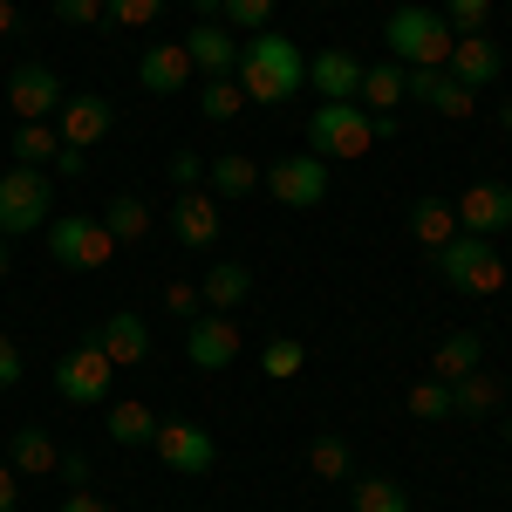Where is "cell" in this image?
Returning a JSON list of instances; mask_svg holds the SVG:
<instances>
[{
  "instance_id": "1",
  "label": "cell",
  "mask_w": 512,
  "mask_h": 512,
  "mask_svg": "<svg viewBox=\"0 0 512 512\" xmlns=\"http://www.w3.org/2000/svg\"><path fill=\"white\" fill-rule=\"evenodd\" d=\"M233 82L246 89V103H267V110H280L287 96H301V82H308V55L294 48L287 35H274V28H260L253 41H239V69Z\"/></svg>"
},
{
  "instance_id": "2",
  "label": "cell",
  "mask_w": 512,
  "mask_h": 512,
  "mask_svg": "<svg viewBox=\"0 0 512 512\" xmlns=\"http://www.w3.org/2000/svg\"><path fill=\"white\" fill-rule=\"evenodd\" d=\"M383 137H396V117H376L362 103H321L315 117H308L315 158H369Z\"/></svg>"
},
{
  "instance_id": "3",
  "label": "cell",
  "mask_w": 512,
  "mask_h": 512,
  "mask_svg": "<svg viewBox=\"0 0 512 512\" xmlns=\"http://www.w3.org/2000/svg\"><path fill=\"white\" fill-rule=\"evenodd\" d=\"M451 21L437 14V7H396L390 28H383V48H390V62L403 69H444L451 62Z\"/></svg>"
},
{
  "instance_id": "4",
  "label": "cell",
  "mask_w": 512,
  "mask_h": 512,
  "mask_svg": "<svg viewBox=\"0 0 512 512\" xmlns=\"http://www.w3.org/2000/svg\"><path fill=\"white\" fill-rule=\"evenodd\" d=\"M48 212H55V178L48 171H28V164H7L0 171V239L41 233Z\"/></svg>"
},
{
  "instance_id": "5",
  "label": "cell",
  "mask_w": 512,
  "mask_h": 512,
  "mask_svg": "<svg viewBox=\"0 0 512 512\" xmlns=\"http://www.w3.org/2000/svg\"><path fill=\"white\" fill-rule=\"evenodd\" d=\"M431 260H437V274L451 280L458 294H499V287H506V260L492 253V239H478V233L444 239Z\"/></svg>"
},
{
  "instance_id": "6",
  "label": "cell",
  "mask_w": 512,
  "mask_h": 512,
  "mask_svg": "<svg viewBox=\"0 0 512 512\" xmlns=\"http://www.w3.org/2000/svg\"><path fill=\"white\" fill-rule=\"evenodd\" d=\"M48 253L69 267V274H96L110 253H117V239L103 219H89V212H62L55 226H48Z\"/></svg>"
},
{
  "instance_id": "7",
  "label": "cell",
  "mask_w": 512,
  "mask_h": 512,
  "mask_svg": "<svg viewBox=\"0 0 512 512\" xmlns=\"http://www.w3.org/2000/svg\"><path fill=\"white\" fill-rule=\"evenodd\" d=\"M151 451L164 458V472H178V478H205L212 465H219L212 431H205V424H185V417H164L158 437H151Z\"/></svg>"
},
{
  "instance_id": "8",
  "label": "cell",
  "mask_w": 512,
  "mask_h": 512,
  "mask_svg": "<svg viewBox=\"0 0 512 512\" xmlns=\"http://www.w3.org/2000/svg\"><path fill=\"white\" fill-rule=\"evenodd\" d=\"M260 185L274 192V205H294V212H308V205H321V198H328V158H315V151L274 158V171H267Z\"/></svg>"
},
{
  "instance_id": "9",
  "label": "cell",
  "mask_w": 512,
  "mask_h": 512,
  "mask_svg": "<svg viewBox=\"0 0 512 512\" xmlns=\"http://www.w3.org/2000/svg\"><path fill=\"white\" fill-rule=\"evenodd\" d=\"M7 103H14L21 123H55V110L69 103V89H62V76H55L48 62H21V69L7 76Z\"/></svg>"
},
{
  "instance_id": "10",
  "label": "cell",
  "mask_w": 512,
  "mask_h": 512,
  "mask_svg": "<svg viewBox=\"0 0 512 512\" xmlns=\"http://www.w3.org/2000/svg\"><path fill=\"white\" fill-rule=\"evenodd\" d=\"M110 376H117V362L96 349V342H82V349H69L62 362H55V390L69 396V403H82V410L110 396Z\"/></svg>"
},
{
  "instance_id": "11",
  "label": "cell",
  "mask_w": 512,
  "mask_h": 512,
  "mask_svg": "<svg viewBox=\"0 0 512 512\" xmlns=\"http://www.w3.org/2000/svg\"><path fill=\"white\" fill-rule=\"evenodd\" d=\"M110 123H117L110 96H69V103L55 110V137H62L69 151H89V144H103V137H110Z\"/></svg>"
},
{
  "instance_id": "12",
  "label": "cell",
  "mask_w": 512,
  "mask_h": 512,
  "mask_svg": "<svg viewBox=\"0 0 512 512\" xmlns=\"http://www.w3.org/2000/svg\"><path fill=\"white\" fill-rule=\"evenodd\" d=\"M185 355H192V369H233L239 362L233 315H192V328H185Z\"/></svg>"
},
{
  "instance_id": "13",
  "label": "cell",
  "mask_w": 512,
  "mask_h": 512,
  "mask_svg": "<svg viewBox=\"0 0 512 512\" xmlns=\"http://www.w3.org/2000/svg\"><path fill=\"white\" fill-rule=\"evenodd\" d=\"M403 96L431 103L437 117H451V123H465V117H472V89L451 76V69H403Z\"/></svg>"
},
{
  "instance_id": "14",
  "label": "cell",
  "mask_w": 512,
  "mask_h": 512,
  "mask_svg": "<svg viewBox=\"0 0 512 512\" xmlns=\"http://www.w3.org/2000/svg\"><path fill=\"white\" fill-rule=\"evenodd\" d=\"M171 233L185 239L192 253H212V246H219V198L212 192H178L171 198Z\"/></svg>"
},
{
  "instance_id": "15",
  "label": "cell",
  "mask_w": 512,
  "mask_h": 512,
  "mask_svg": "<svg viewBox=\"0 0 512 512\" xmlns=\"http://www.w3.org/2000/svg\"><path fill=\"white\" fill-rule=\"evenodd\" d=\"M89 342H96V349L110 355L117 369H137V362L151 355V321H144V315H103Z\"/></svg>"
},
{
  "instance_id": "16",
  "label": "cell",
  "mask_w": 512,
  "mask_h": 512,
  "mask_svg": "<svg viewBox=\"0 0 512 512\" xmlns=\"http://www.w3.org/2000/svg\"><path fill=\"white\" fill-rule=\"evenodd\" d=\"M451 212H458V226H465V233L492 239V233H506V226H512V192H506V185H472Z\"/></svg>"
},
{
  "instance_id": "17",
  "label": "cell",
  "mask_w": 512,
  "mask_h": 512,
  "mask_svg": "<svg viewBox=\"0 0 512 512\" xmlns=\"http://www.w3.org/2000/svg\"><path fill=\"white\" fill-rule=\"evenodd\" d=\"M137 82H144L151 96H178V89L192 82V55H185V41H151L144 62H137Z\"/></svg>"
},
{
  "instance_id": "18",
  "label": "cell",
  "mask_w": 512,
  "mask_h": 512,
  "mask_svg": "<svg viewBox=\"0 0 512 512\" xmlns=\"http://www.w3.org/2000/svg\"><path fill=\"white\" fill-rule=\"evenodd\" d=\"M185 55H192V69H205V76H233L239 69V41L226 21H198L192 35H185Z\"/></svg>"
},
{
  "instance_id": "19",
  "label": "cell",
  "mask_w": 512,
  "mask_h": 512,
  "mask_svg": "<svg viewBox=\"0 0 512 512\" xmlns=\"http://www.w3.org/2000/svg\"><path fill=\"white\" fill-rule=\"evenodd\" d=\"M444 69H451V76H458V82L478 96L485 82L506 69V55H499V41H485V35H458V41H451V62H444Z\"/></svg>"
},
{
  "instance_id": "20",
  "label": "cell",
  "mask_w": 512,
  "mask_h": 512,
  "mask_svg": "<svg viewBox=\"0 0 512 512\" xmlns=\"http://www.w3.org/2000/svg\"><path fill=\"white\" fill-rule=\"evenodd\" d=\"M308 82L321 89V103H355V89H362V62H355L349 48H321L315 62H308Z\"/></svg>"
},
{
  "instance_id": "21",
  "label": "cell",
  "mask_w": 512,
  "mask_h": 512,
  "mask_svg": "<svg viewBox=\"0 0 512 512\" xmlns=\"http://www.w3.org/2000/svg\"><path fill=\"white\" fill-rule=\"evenodd\" d=\"M246 294H253V274H246L239 260H212V267H205V287H198V301H205L212 315H233Z\"/></svg>"
},
{
  "instance_id": "22",
  "label": "cell",
  "mask_w": 512,
  "mask_h": 512,
  "mask_svg": "<svg viewBox=\"0 0 512 512\" xmlns=\"http://www.w3.org/2000/svg\"><path fill=\"white\" fill-rule=\"evenodd\" d=\"M472 369H485V342H478L472 328H458V335H444L431 355V376L437 383H458V376H472Z\"/></svg>"
},
{
  "instance_id": "23",
  "label": "cell",
  "mask_w": 512,
  "mask_h": 512,
  "mask_svg": "<svg viewBox=\"0 0 512 512\" xmlns=\"http://www.w3.org/2000/svg\"><path fill=\"white\" fill-rule=\"evenodd\" d=\"M205 185H212V198H246V192H260V164L246 151H219L205 164Z\"/></svg>"
},
{
  "instance_id": "24",
  "label": "cell",
  "mask_w": 512,
  "mask_h": 512,
  "mask_svg": "<svg viewBox=\"0 0 512 512\" xmlns=\"http://www.w3.org/2000/svg\"><path fill=\"white\" fill-rule=\"evenodd\" d=\"M7 458H14V472L48 478V472H55V437L41 431V424H21V431L7 437Z\"/></svg>"
},
{
  "instance_id": "25",
  "label": "cell",
  "mask_w": 512,
  "mask_h": 512,
  "mask_svg": "<svg viewBox=\"0 0 512 512\" xmlns=\"http://www.w3.org/2000/svg\"><path fill=\"white\" fill-rule=\"evenodd\" d=\"M355 103H362V110H376V117H390L396 103H403V62H376V69H362Z\"/></svg>"
},
{
  "instance_id": "26",
  "label": "cell",
  "mask_w": 512,
  "mask_h": 512,
  "mask_svg": "<svg viewBox=\"0 0 512 512\" xmlns=\"http://www.w3.org/2000/svg\"><path fill=\"white\" fill-rule=\"evenodd\" d=\"M499 376H492V369H472V376H458V383H451V410H458V417H492V410H499Z\"/></svg>"
},
{
  "instance_id": "27",
  "label": "cell",
  "mask_w": 512,
  "mask_h": 512,
  "mask_svg": "<svg viewBox=\"0 0 512 512\" xmlns=\"http://www.w3.org/2000/svg\"><path fill=\"white\" fill-rule=\"evenodd\" d=\"M7 151H14V164H28V171H48L55 151H62V137H55V123H21L7 137Z\"/></svg>"
},
{
  "instance_id": "28",
  "label": "cell",
  "mask_w": 512,
  "mask_h": 512,
  "mask_svg": "<svg viewBox=\"0 0 512 512\" xmlns=\"http://www.w3.org/2000/svg\"><path fill=\"white\" fill-rule=\"evenodd\" d=\"M410 233H417V239L437 253L444 239H458V212H451L444 198H417V205H410Z\"/></svg>"
},
{
  "instance_id": "29",
  "label": "cell",
  "mask_w": 512,
  "mask_h": 512,
  "mask_svg": "<svg viewBox=\"0 0 512 512\" xmlns=\"http://www.w3.org/2000/svg\"><path fill=\"white\" fill-rule=\"evenodd\" d=\"M239 110H246V89H239L233 76H205V89H198V117L205 123H233Z\"/></svg>"
},
{
  "instance_id": "30",
  "label": "cell",
  "mask_w": 512,
  "mask_h": 512,
  "mask_svg": "<svg viewBox=\"0 0 512 512\" xmlns=\"http://www.w3.org/2000/svg\"><path fill=\"white\" fill-rule=\"evenodd\" d=\"M103 226H110V239H117V246H123V239H144V233H151V205H144V198H130V192H123V198H110V212H103Z\"/></svg>"
},
{
  "instance_id": "31",
  "label": "cell",
  "mask_w": 512,
  "mask_h": 512,
  "mask_svg": "<svg viewBox=\"0 0 512 512\" xmlns=\"http://www.w3.org/2000/svg\"><path fill=\"white\" fill-rule=\"evenodd\" d=\"M110 437H117V444H151V437H158V417H151L144 403H110Z\"/></svg>"
},
{
  "instance_id": "32",
  "label": "cell",
  "mask_w": 512,
  "mask_h": 512,
  "mask_svg": "<svg viewBox=\"0 0 512 512\" xmlns=\"http://www.w3.org/2000/svg\"><path fill=\"white\" fill-rule=\"evenodd\" d=\"M355 512H410L396 478H355Z\"/></svg>"
},
{
  "instance_id": "33",
  "label": "cell",
  "mask_w": 512,
  "mask_h": 512,
  "mask_svg": "<svg viewBox=\"0 0 512 512\" xmlns=\"http://www.w3.org/2000/svg\"><path fill=\"white\" fill-rule=\"evenodd\" d=\"M437 14L451 21V35H485V21H492V0H437Z\"/></svg>"
},
{
  "instance_id": "34",
  "label": "cell",
  "mask_w": 512,
  "mask_h": 512,
  "mask_svg": "<svg viewBox=\"0 0 512 512\" xmlns=\"http://www.w3.org/2000/svg\"><path fill=\"white\" fill-rule=\"evenodd\" d=\"M301 362H308V349H301L294 335H274V342H267V355H260V369H267L274 383H287V376H301Z\"/></svg>"
},
{
  "instance_id": "35",
  "label": "cell",
  "mask_w": 512,
  "mask_h": 512,
  "mask_svg": "<svg viewBox=\"0 0 512 512\" xmlns=\"http://www.w3.org/2000/svg\"><path fill=\"white\" fill-rule=\"evenodd\" d=\"M410 417H424V424H444V417H458V410H451V383H417V390H410Z\"/></svg>"
},
{
  "instance_id": "36",
  "label": "cell",
  "mask_w": 512,
  "mask_h": 512,
  "mask_svg": "<svg viewBox=\"0 0 512 512\" xmlns=\"http://www.w3.org/2000/svg\"><path fill=\"white\" fill-rule=\"evenodd\" d=\"M219 21H226V28H253V35H260V28L274 21V0H226V7H219Z\"/></svg>"
},
{
  "instance_id": "37",
  "label": "cell",
  "mask_w": 512,
  "mask_h": 512,
  "mask_svg": "<svg viewBox=\"0 0 512 512\" xmlns=\"http://www.w3.org/2000/svg\"><path fill=\"white\" fill-rule=\"evenodd\" d=\"M308 465H315L321 478H349V444H342V437H315Z\"/></svg>"
},
{
  "instance_id": "38",
  "label": "cell",
  "mask_w": 512,
  "mask_h": 512,
  "mask_svg": "<svg viewBox=\"0 0 512 512\" xmlns=\"http://www.w3.org/2000/svg\"><path fill=\"white\" fill-rule=\"evenodd\" d=\"M103 14H110L117 28H144V21L164 14V0H103Z\"/></svg>"
},
{
  "instance_id": "39",
  "label": "cell",
  "mask_w": 512,
  "mask_h": 512,
  "mask_svg": "<svg viewBox=\"0 0 512 512\" xmlns=\"http://www.w3.org/2000/svg\"><path fill=\"white\" fill-rule=\"evenodd\" d=\"M55 21H69V28H96V21H103V0H55Z\"/></svg>"
},
{
  "instance_id": "40",
  "label": "cell",
  "mask_w": 512,
  "mask_h": 512,
  "mask_svg": "<svg viewBox=\"0 0 512 512\" xmlns=\"http://www.w3.org/2000/svg\"><path fill=\"white\" fill-rule=\"evenodd\" d=\"M171 178H178L185 192H198V178H205V158H192V151H178V158H171Z\"/></svg>"
},
{
  "instance_id": "41",
  "label": "cell",
  "mask_w": 512,
  "mask_h": 512,
  "mask_svg": "<svg viewBox=\"0 0 512 512\" xmlns=\"http://www.w3.org/2000/svg\"><path fill=\"white\" fill-rule=\"evenodd\" d=\"M164 308H171V315H198V287L171 280V287H164Z\"/></svg>"
},
{
  "instance_id": "42",
  "label": "cell",
  "mask_w": 512,
  "mask_h": 512,
  "mask_svg": "<svg viewBox=\"0 0 512 512\" xmlns=\"http://www.w3.org/2000/svg\"><path fill=\"white\" fill-rule=\"evenodd\" d=\"M14 383H21V349L0 335V390H14Z\"/></svg>"
},
{
  "instance_id": "43",
  "label": "cell",
  "mask_w": 512,
  "mask_h": 512,
  "mask_svg": "<svg viewBox=\"0 0 512 512\" xmlns=\"http://www.w3.org/2000/svg\"><path fill=\"white\" fill-rule=\"evenodd\" d=\"M62 512H110V506H103V499H96L89 485H76V492H69V506H62Z\"/></svg>"
},
{
  "instance_id": "44",
  "label": "cell",
  "mask_w": 512,
  "mask_h": 512,
  "mask_svg": "<svg viewBox=\"0 0 512 512\" xmlns=\"http://www.w3.org/2000/svg\"><path fill=\"white\" fill-rule=\"evenodd\" d=\"M55 171H62V178H82V151H69V144H62V151H55Z\"/></svg>"
},
{
  "instance_id": "45",
  "label": "cell",
  "mask_w": 512,
  "mask_h": 512,
  "mask_svg": "<svg viewBox=\"0 0 512 512\" xmlns=\"http://www.w3.org/2000/svg\"><path fill=\"white\" fill-rule=\"evenodd\" d=\"M14 499H21V485H14V472L0 465V512H14Z\"/></svg>"
},
{
  "instance_id": "46",
  "label": "cell",
  "mask_w": 512,
  "mask_h": 512,
  "mask_svg": "<svg viewBox=\"0 0 512 512\" xmlns=\"http://www.w3.org/2000/svg\"><path fill=\"white\" fill-rule=\"evenodd\" d=\"M62 478L69 485H89V458H62Z\"/></svg>"
},
{
  "instance_id": "47",
  "label": "cell",
  "mask_w": 512,
  "mask_h": 512,
  "mask_svg": "<svg viewBox=\"0 0 512 512\" xmlns=\"http://www.w3.org/2000/svg\"><path fill=\"white\" fill-rule=\"evenodd\" d=\"M14 35V0H0V41Z\"/></svg>"
},
{
  "instance_id": "48",
  "label": "cell",
  "mask_w": 512,
  "mask_h": 512,
  "mask_svg": "<svg viewBox=\"0 0 512 512\" xmlns=\"http://www.w3.org/2000/svg\"><path fill=\"white\" fill-rule=\"evenodd\" d=\"M219 7H226V0H198V21H219Z\"/></svg>"
},
{
  "instance_id": "49",
  "label": "cell",
  "mask_w": 512,
  "mask_h": 512,
  "mask_svg": "<svg viewBox=\"0 0 512 512\" xmlns=\"http://www.w3.org/2000/svg\"><path fill=\"white\" fill-rule=\"evenodd\" d=\"M0 280H7V239H0Z\"/></svg>"
},
{
  "instance_id": "50",
  "label": "cell",
  "mask_w": 512,
  "mask_h": 512,
  "mask_svg": "<svg viewBox=\"0 0 512 512\" xmlns=\"http://www.w3.org/2000/svg\"><path fill=\"white\" fill-rule=\"evenodd\" d=\"M499 123H506V130H512V103H506V110H499Z\"/></svg>"
},
{
  "instance_id": "51",
  "label": "cell",
  "mask_w": 512,
  "mask_h": 512,
  "mask_svg": "<svg viewBox=\"0 0 512 512\" xmlns=\"http://www.w3.org/2000/svg\"><path fill=\"white\" fill-rule=\"evenodd\" d=\"M506 444H512V417H506Z\"/></svg>"
}]
</instances>
